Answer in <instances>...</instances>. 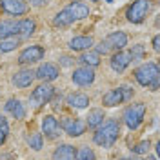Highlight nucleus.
<instances>
[{
  "label": "nucleus",
  "instance_id": "obj_17",
  "mask_svg": "<svg viewBox=\"0 0 160 160\" xmlns=\"http://www.w3.org/2000/svg\"><path fill=\"white\" fill-rule=\"evenodd\" d=\"M66 9L71 13V17L75 20H80V18H86L88 15H89V8L86 6V4H82V2H71L69 6L66 8Z\"/></svg>",
  "mask_w": 160,
  "mask_h": 160
},
{
  "label": "nucleus",
  "instance_id": "obj_16",
  "mask_svg": "<svg viewBox=\"0 0 160 160\" xmlns=\"http://www.w3.org/2000/svg\"><path fill=\"white\" fill-rule=\"evenodd\" d=\"M35 29H37V24L31 18H24V20H18L17 22V35H20L22 38L31 37L35 33Z\"/></svg>",
  "mask_w": 160,
  "mask_h": 160
},
{
  "label": "nucleus",
  "instance_id": "obj_13",
  "mask_svg": "<svg viewBox=\"0 0 160 160\" xmlns=\"http://www.w3.org/2000/svg\"><path fill=\"white\" fill-rule=\"evenodd\" d=\"M58 68L57 66H53V64H44V66H40L38 69L35 71V77L40 80H46V82H51V80H55L58 77Z\"/></svg>",
  "mask_w": 160,
  "mask_h": 160
},
{
  "label": "nucleus",
  "instance_id": "obj_24",
  "mask_svg": "<svg viewBox=\"0 0 160 160\" xmlns=\"http://www.w3.org/2000/svg\"><path fill=\"white\" fill-rule=\"evenodd\" d=\"M9 35H17V22H11V20L0 22V38H6Z\"/></svg>",
  "mask_w": 160,
  "mask_h": 160
},
{
  "label": "nucleus",
  "instance_id": "obj_2",
  "mask_svg": "<svg viewBox=\"0 0 160 160\" xmlns=\"http://www.w3.org/2000/svg\"><path fill=\"white\" fill-rule=\"evenodd\" d=\"M118 133H120V126L117 120H108V122H104V126H100L97 133H95V144H98L102 148H111L117 138H118Z\"/></svg>",
  "mask_w": 160,
  "mask_h": 160
},
{
  "label": "nucleus",
  "instance_id": "obj_30",
  "mask_svg": "<svg viewBox=\"0 0 160 160\" xmlns=\"http://www.w3.org/2000/svg\"><path fill=\"white\" fill-rule=\"evenodd\" d=\"M131 53V58H142V55H144V48L142 46H133V49L129 51Z\"/></svg>",
  "mask_w": 160,
  "mask_h": 160
},
{
  "label": "nucleus",
  "instance_id": "obj_23",
  "mask_svg": "<svg viewBox=\"0 0 160 160\" xmlns=\"http://www.w3.org/2000/svg\"><path fill=\"white\" fill-rule=\"evenodd\" d=\"M18 37H13V35H9V37H6V38H0V51L2 53H8V51H13L17 46H18Z\"/></svg>",
  "mask_w": 160,
  "mask_h": 160
},
{
  "label": "nucleus",
  "instance_id": "obj_31",
  "mask_svg": "<svg viewBox=\"0 0 160 160\" xmlns=\"http://www.w3.org/2000/svg\"><path fill=\"white\" fill-rule=\"evenodd\" d=\"M0 131H2L4 135H8V133H9V124H8V120L4 118L2 115H0Z\"/></svg>",
  "mask_w": 160,
  "mask_h": 160
},
{
  "label": "nucleus",
  "instance_id": "obj_35",
  "mask_svg": "<svg viewBox=\"0 0 160 160\" xmlns=\"http://www.w3.org/2000/svg\"><path fill=\"white\" fill-rule=\"evenodd\" d=\"M62 60H64V62H62L64 66H69V64H71V58H68V57H64V58H62Z\"/></svg>",
  "mask_w": 160,
  "mask_h": 160
},
{
  "label": "nucleus",
  "instance_id": "obj_8",
  "mask_svg": "<svg viewBox=\"0 0 160 160\" xmlns=\"http://www.w3.org/2000/svg\"><path fill=\"white\" fill-rule=\"evenodd\" d=\"M0 8L9 13L13 17H20V15H26L28 13V4L22 2V0H2L0 2Z\"/></svg>",
  "mask_w": 160,
  "mask_h": 160
},
{
  "label": "nucleus",
  "instance_id": "obj_33",
  "mask_svg": "<svg viewBox=\"0 0 160 160\" xmlns=\"http://www.w3.org/2000/svg\"><path fill=\"white\" fill-rule=\"evenodd\" d=\"M33 6H44V4H48V0H29Z\"/></svg>",
  "mask_w": 160,
  "mask_h": 160
},
{
  "label": "nucleus",
  "instance_id": "obj_32",
  "mask_svg": "<svg viewBox=\"0 0 160 160\" xmlns=\"http://www.w3.org/2000/svg\"><path fill=\"white\" fill-rule=\"evenodd\" d=\"M109 48H108V44H106V42H104V40H102V42H100L98 44V48H97V53H98V55H102V53H104V55H106V53H109Z\"/></svg>",
  "mask_w": 160,
  "mask_h": 160
},
{
  "label": "nucleus",
  "instance_id": "obj_21",
  "mask_svg": "<svg viewBox=\"0 0 160 160\" xmlns=\"http://www.w3.org/2000/svg\"><path fill=\"white\" fill-rule=\"evenodd\" d=\"M68 104H69L71 108L84 109V108H88V106H89V98H88L86 95H82V93H75V95H69Z\"/></svg>",
  "mask_w": 160,
  "mask_h": 160
},
{
  "label": "nucleus",
  "instance_id": "obj_12",
  "mask_svg": "<svg viewBox=\"0 0 160 160\" xmlns=\"http://www.w3.org/2000/svg\"><path fill=\"white\" fill-rule=\"evenodd\" d=\"M106 44H108V48L109 49H124L126 46H128V35L126 33H122V31H117V33H111L108 35V38L104 40Z\"/></svg>",
  "mask_w": 160,
  "mask_h": 160
},
{
  "label": "nucleus",
  "instance_id": "obj_1",
  "mask_svg": "<svg viewBox=\"0 0 160 160\" xmlns=\"http://www.w3.org/2000/svg\"><path fill=\"white\" fill-rule=\"evenodd\" d=\"M135 78L140 86H146V88H151V91H157L160 86L158 66L155 62H148V64L140 66L138 69L135 71Z\"/></svg>",
  "mask_w": 160,
  "mask_h": 160
},
{
  "label": "nucleus",
  "instance_id": "obj_11",
  "mask_svg": "<svg viewBox=\"0 0 160 160\" xmlns=\"http://www.w3.org/2000/svg\"><path fill=\"white\" fill-rule=\"evenodd\" d=\"M42 131L46 133V137L48 138H57L60 135V124L58 120L55 118V117H44L42 120Z\"/></svg>",
  "mask_w": 160,
  "mask_h": 160
},
{
  "label": "nucleus",
  "instance_id": "obj_28",
  "mask_svg": "<svg viewBox=\"0 0 160 160\" xmlns=\"http://www.w3.org/2000/svg\"><path fill=\"white\" fill-rule=\"evenodd\" d=\"M151 148V144H149V140H144V142H140V144H137L135 148H133V151L135 153H138V155H142V153H148Z\"/></svg>",
  "mask_w": 160,
  "mask_h": 160
},
{
  "label": "nucleus",
  "instance_id": "obj_29",
  "mask_svg": "<svg viewBox=\"0 0 160 160\" xmlns=\"http://www.w3.org/2000/svg\"><path fill=\"white\" fill-rule=\"evenodd\" d=\"M77 157H78V158H84V160H88V158L91 160V158H95V153H93L89 148H84L80 153H77Z\"/></svg>",
  "mask_w": 160,
  "mask_h": 160
},
{
  "label": "nucleus",
  "instance_id": "obj_15",
  "mask_svg": "<svg viewBox=\"0 0 160 160\" xmlns=\"http://www.w3.org/2000/svg\"><path fill=\"white\" fill-rule=\"evenodd\" d=\"M124 100H126V97H124V89H122V88H118V89H111V91H108V93L104 95V106L113 108V106L122 104Z\"/></svg>",
  "mask_w": 160,
  "mask_h": 160
},
{
  "label": "nucleus",
  "instance_id": "obj_6",
  "mask_svg": "<svg viewBox=\"0 0 160 160\" xmlns=\"http://www.w3.org/2000/svg\"><path fill=\"white\" fill-rule=\"evenodd\" d=\"M44 57V48H40V46H31V48H26V49L20 53L18 57V64H35V62H38L42 60Z\"/></svg>",
  "mask_w": 160,
  "mask_h": 160
},
{
  "label": "nucleus",
  "instance_id": "obj_25",
  "mask_svg": "<svg viewBox=\"0 0 160 160\" xmlns=\"http://www.w3.org/2000/svg\"><path fill=\"white\" fill-rule=\"evenodd\" d=\"M102 122H104V111L102 109L89 111V115H88V126L89 128H98Z\"/></svg>",
  "mask_w": 160,
  "mask_h": 160
},
{
  "label": "nucleus",
  "instance_id": "obj_22",
  "mask_svg": "<svg viewBox=\"0 0 160 160\" xmlns=\"http://www.w3.org/2000/svg\"><path fill=\"white\" fill-rule=\"evenodd\" d=\"M80 62L86 64V66H89V68H97L100 64V55L97 51H86V53L80 57Z\"/></svg>",
  "mask_w": 160,
  "mask_h": 160
},
{
  "label": "nucleus",
  "instance_id": "obj_36",
  "mask_svg": "<svg viewBox=\"0 0 160 160\" xmlns=\"http://www.w3.org/2000/svg\"><path fill=\"white\" fill-rule=\"evenodd\" d=\"M6 137H8V135H4V133H2V131H0V146H2V144H4V140H6Z\"/></svg>",
  "mask_w": 160,
  "mask_h": 160
},
{
  "label": "nucleus",
  "instance_id": "obj_9",
  "mask_svg": "<svg viewBox=\"0 0 160 160\" xmlns=\"http://www.w3.org/2000/svg\"><path fill=\"white\" fill-rule=\"evenodd\" d=\"M129 62H131V53L129 51L118 49L113 57H111V68H113L115 71H118V73H122V71L129 66Z\"/></svg>",
  "mask_w": 160,
  "mask_h": 160
},
{
  "label": "nucleus",
  "instance_id": "obj_20",
  "mask_svg": "<svg viewBox=\"0 0 160 160\" xmlns=\"http://www.w3.org/2000/svg\"><path fill=\"white\" fill-rule=\"evenodd\" d=\"M91 46H93V38H91V37H75V38H71V42H69V48L73 51L89 49Z\"/></svg>",
  "mask_w": 160,
  "mask_h": 160
},
{
  "label": "nucleus",
  "instance_id": "obj_34",
  "mask_svg": "<svg viewBox=\"0 0 160 160\" xmlns=\"http://www.w3.org/2000/svg\"><path fill=\"white\" fill-rule=\"evenodd\" d=\"M158 44H160V38H158V37H155V38H153V48H155L157 51L160 49V46H158Z\"/></svg>",
  "mask_w": 160,
  "mask_h": 160
},
{
  "label": "nucleus",
  "instance_id": "obj_37",
  "mask_svg": "<svg viewBox=\"0 0 160 160\" xmlns=\"http://www.w3.org/2000/svg\"><path fill=\"white\" fill-rule=\"evenodd\" d=\"M91 2H98V0H91Z\"/></svg>",
  "mask_w": 160,
  "mask_h": 160
},
{
  "label": "nucleus",
  "instance_id": "obj_26",
  "mask_svg": "<svg viewBox=\"0 0 160 160\" xmlns=\"http://www.w3.org/2000/svg\"><path fill=\"white\" fill-rule=\"evenodd\" d=\"M55 26H60V28H64V26H71L73 22H75V18L71 17V13L68 9H64V11H60L58 15L55 17Z\"/></svg>",
  "mask_w": 160,
  "mask_h": 160
},
{
  "label": "nucleus",
  "instance_id": "obj_10",
  "mask_svg": "<svg viewBox=\"0 0 160 160\" xmlns=\"http://www.w3.org/2000/svg\"><path fill=\"white\" fill-rule=\"evenodd\" d=\"M93 80H95V73L89 66L88 68H78L73 73V82L77 86H89V84H93Z\"/></svg>",
  "mask_w": 160,
  "mask_h": 160
},
{
  "label": "nucleus",
  "instance_id": "obj_7",
  "mask_svg": "<svg viewBox=\"0 0 160 160\" xmlns=\"http://www.w3.org/2000/svg\"><path fill=\"white\" fill-rule=\"evenodd\" d=\"M62 129L66 131L69 137H80L84 131H86V124L78 118H71V117H66L62 120Z\"/></svg>",
  "mask_w": 160,
  "mask_h": 160
},
{
  "label": "nucleus",
  "instance_id": "obj_4",
  "mask_svg": "<svg viewBox=\"0 0 160 160\" xmlns=\"http://www.w3.org/2000/svg\"><path fill=\"white\" fill-rule=\"evenodd\" d=\"M55 97V88L51 84H40L37 89L31 93L29 102L35 106V108H40V106H46L48 102H51V98Z\"/></svg>",
  "mask_w": 160,
  "mask_h": 160
},
{
  "label": "nucleus",
  "instance_id": "obj_27",
  "mask_svg": "<svg viewBox=\"0 0 160 160\" xmlns=\"http://www.w3.org/2000/svg\"><path fill=\"white\" fill-rule=\"evenodd\" d=\"M28 142H29V146L35 151H40L42 149V142H44V140H42V135H40V133H35V135H31L29 137Z\"/></svg>",
  "mask_w": 160,
  "mask_h": 160
},
{
  "label": "nucleus",
  "instance_id": "obj_5",
  "mask_svg": "<svg viewBox=\"0 0 160 160\" xmlns=\"http://www.w3.org/2000/svg\"><path fill=\"white\" fill-rule=\"evenodd\" d=\"M144 115H146V106L144 104H133L124 113V122L129 129H137L144 120Z\"/></svg>",
  "mask_w": 160,
  "mask_h": 160
},
{
  "label": "nucleus",
  "instance_id": "obj_3",
  "mask_svg": "<svg viewBox=\"0 0 160 160\" xmlns=\"http://www.w3.org/2000/svg\"><path fill=\"white\" fill-rule=\"evenodd\" d=\"M149 8H151L149 0H135L129 8H128L126 17H128V20L133 22V24H140V22H144V18H146Z\"/></svg>",
  "mask_w": 160,
  "mask_h": 160
},
{
  "label": "nucleus",
  "instance_id": "obj_14",
  "mask_svg": "<svg viewBox=\"0 0 160 160\" xmlns=\"http://www.w3.org/2000/svg\"><path fill=\"white\" fill-rule=\"evenodd\" d=\"M35 78H37V77H35V71L22 69L13 77V84H15L17 88H28V86H31V82Z\"/></svg>",
  "mask_w": 160,
  "mask_h": 160
},
{
  "label": "nucleus",
  "instance_id": "obj_18",
  "mask_svg": "<svg viewBox=\"0 0 160 160\" xmlns=\"http://www.w3.org/2000/svg\"><path fill=\"white\" fill-rule=\"evenodd\" d=\"M6 111L11 113L17 120H22L26 117V109H24V106L20 104V100H17V98H11V100L6 102Z\"/></svg>",
  "mask_w": 160,
  "mask_h": 160
},
{
  "label": "nucleus",
  "instance_id": "obj_19",
  "mask_svg": "<svg viewBox=\"0 0 160 160\" xmlns=\"http://www.w3.org/2000/svg\"><path fill=\"white\" fill-rule=\"evenodd\" d=\"M53 158L57 160H73L77 158V149L73 148V146H68V144H64V146H58L57 151L53 153Z\"/></svg>",
  "mask_w": 160,
  "mask_h": 160
}]
</instances>
